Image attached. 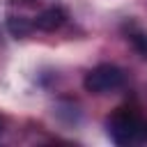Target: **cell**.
Wrapping results in <instances>:
<instances>
[{
  "instance_id": "2",
  "label": "cell",
  "mask_w": 147,
  "mask_h": 147,
  "mask_svg": "<svg viewBox=\"0 0 147 147\" xmlns=\"http://www.w3.org/2000/svg\"><path fill=\"white\" fill-rule=\"evenodd\" d=\"M124 83H126V74L117 64H110V62L96 64L83 78V87L92 94H110V92L124 87Z\"/></svg>"
},
{
  "instance_id": "1",
  "label": "cell",
  "mask_w": 147,
  "mask_h": 147,
  "mask_svg": "<svg viewBox=\"0 0 147 147\" xmlns=\"http://www.w3.org/2000/svg\"><path fill=\"white\" fill-rule=\"evenodd\" d=\"M108 136L115 145H145L147 142V119L129 108H117L106 122Z\"/></svg>"
},
{
  "instance_id": "3",
  "label": "cell",
  "mask_w": 147,
  "mask_h": 147,
  "mask_svg": "<svg viewBox=\"0 0 147 147\" xmlns=\"http://www.w3.org/2000/svg\"><path fill=\"white\" fill-rule=\"evenodd\" d=\"M67 9L60 7V5H53V7H46L41 9L37 16H34V28L37 30H44V32H55L60 30L64 23H67Z\"/></svg>"
},
{
  "instance_id": "6",
  "label": "cell",
  "mask_w": 147,
  "mask_h": 147,
  "mask_svg": "<svg viewBox=\"0 0 147 147\" xmlns=\"http://www.w3.org/2000/svg\"><path fill=\"white\" fill-rule=\"evenodd\" d=\"M0 133H2V122H0Z\"/></svg>"
},
{
  "instance_id": "5",
  "label": "cell",
  "mask_w": 147,
  "mask_h": 147,
  "mask_svg": "<svg viewBox=\"0 0 147 147\" xmlns=\"http://www.w3.org/2000/svg\"><path fill=\"white\" fill-rule=\"evenodd\" d=\"M129 34V41H131V46L142 55V57H147V32H142V30H138L136 25L126 32Z\"/></svg>"
},
{
  "instance_id": "4",
  "label": "cell",
  "mask_w": 147,
  "mask_h": 147,
  "mask_svg": "<svg viewBox=\"0 0 147 147\" xmlns=\"http://www.w3.org/2000/svg\"><path fill=\"white\" fill-rule=\"evenodd\" d=\"M7 30H9V34L11 37H28L32 30H34V21H30V18H25V16H7Z\"/></svg>"
}]
</instances>
